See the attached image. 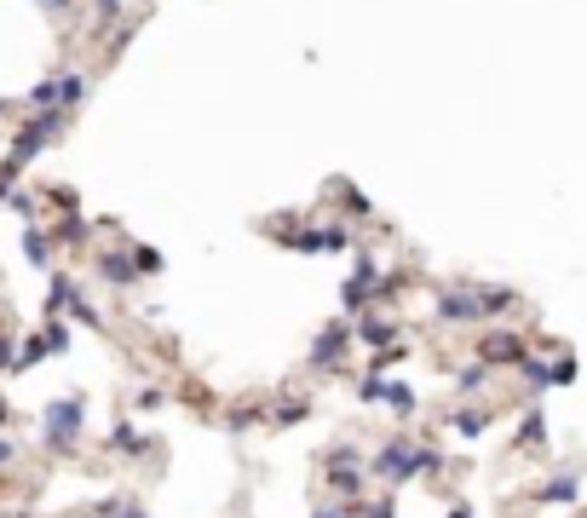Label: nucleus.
Returning <instances> with one entry per match:
<instances>
[{
    "instance_id": "obj_1",
    "label": "nucleus",
    "mask_w": 587,
    "mask_h": 518,
    "mask_svg": "<svg viewBox=\"0 0 587 518\" xmlns=\"http://www.w3.org/2000/svg\"><path fill=\"white\" fill-rule=\"evenodd\" d=\"M81 426H87V403L81 398H52L47 409H41V444L64 455V449L81 444Z\"/></svg>"
},
{
    "instance_id": "obj_2",
    "label": "nucleus",
    "mask_w": 587,
    "mask_h": 518,
    "mask_svg": "<svg viewBox=\"0 0 587 518\" xmlns=\"http://www.w3.org/2000/svg\"><path fill=\"white\" fill-rule=\"evenodd\" d=\"M81 98H87V75L64 70L52 81H41V87H29V110H75Z\"/></svg>"
},
{
    "instance_id": "obj_3",
    "label": "nucleus",
    "mask_w": 587,
    "mask_h": 518,
    "mask_svg": "<svg viewBox=\"0 0 587 518\" xmlns=\"http://www.w3.org/2000/svg\"><path fill=\"white\" fill-rule=\"evenodd\" d=\"M47 317H75V323H87V329H98V323H104V317L81 300V288H75L70 277H52V288H47Z\"/></svg>"
},
{
    "instance_id": "obj_4",
    "label": "nucleus",
    "mask_w": 587,
    "mask_h": 518,
    "mask_svg": "<svg viewBox=\"0 0 587 518\" xmlns=\"http://www.w3.org/2000/svg\"><path fill=\"white\" fill-rule=\"evenodd\" d=\"M438 467V455H426V449H409V444H386L375 455V472H386L392 484H403V478H415V472Z\"/></svg>"
},
{
    "instance_id": "obj_5",
    "label": "nucleus",
    "mask_w": 587,
    "mask_h": 518,
    "mask_svg": "<svg viewBox=\"0 0 587 518\" xmlns=\"http://www.w3.org/2000/svg\"><path fill=\"white\" fill-rule=\"evenodd\" d=\"M438 317H444V323H478V317H490V311H484V294H478V288H449L444 300H438Z\"/></svg>"
},
{
    "instance_id": "obj_6",
    "label": "nucleus",
    "mask_w": 587,
    "mask_h": 518,
    "mask_svg": "<svg viewBox=\"0 0 587 518\" xmlns=\"http://www.w3.org/2000/svg\"><path fill=\"white\" fill-rule=\"evenodd\" d=\"M478 357H484L490 369H501V363H524V340H518V334H490V340L478 346Z\"/></svg>"
},
{
    "instance_id": "obj_7",
    "label": "nucleus",
    "mask_w": 587,
    "mask_h": 518,
    "mask_svg": "<svg viewBox=\"0 0 587 518\" xmlns=\"http://www.w3.org/2000/svg\"><path fill=\"white\" fill-rule=\"evenodd\" d=\"M340 352H346V323H329V329L317 334V346H311V363L334 369V363H340Z\"/></svg>"
},
{
    "instance_id": "obj_8",
    "label": "nucleus",
    "mask_w": 587,
    "mask_h": 518,
    "mask_svg": "<svg viewBox=\"0 0 587 518\" xmlns=\"http://www.w3.org/2000/svg\"><path fill=\"white\" fill-rule=\"evenodd\" d=\"M98 277H104V283H116V288H127L133 277H139V259H133V254H98Z\"/></svg>"
},
{
    "instance_id": "obj_9",
    "label": "nucleus",
    "mask_w": 587,
    "mask_h": 518,
    "mask_svg": "<svg viewBox=\"0 0 587 518\" xmlns=\"http://www.w3.org/2000/svg\"><path fill=\"white\" fill-rule=\"evenodd\" d=\"M24 259H29V265H35V271H52V236L41 231L35 219H29V225H24Z\"/></svg>"
},
{
    "instance_id": "obj_10",
    "label": "nucleus",
    "mask_w": 587,
    "mask_h": 518,
    "mask_svg": "<svg viewBox=\"0 0 587 518\" xmlns=\"http://www.w3.org/2000/svg\"><path fill=\"white\" fill-rule=\"evenodd\" d=\"M47 357H58V352H52V340H47V329L29 334V340H18V375L35 369V363H47Z\"/></svg>"
},
{
    "instance_id": "obj_11",
    "label": "nucleus",
    "mask_w": 587,
    "mask_h": 518,
    "mask_svg": "<svg viewBox=\"0 0 587 518\" xmlns=\"http://www.w3.org/2000/svg\"><path fill=\"white\" fill-rule=\"evenodd\" d=\"M375 283H380V271L369 265V259H363V265L352 271V283H346V306H357V300H363V294H369Z\"/></svg>"
},
{
    "instance_id": "obj_12",
    "label": "nucleus",
    "mask_w": 587,
    "mask_h": 518,
    "mask_svg": "<svg viewBox=\"0 0 587 518\" xmlns=\"http://www.w3.org/2000/svg\"><path fill=\"white\" fill-rule=\"evenodd\" d=\"M541 501H553V507H564V501H576V478L564 472V478H553V484H541Z\"/></svg>"
},
{
    "instance_id": "obj_13",
    "label": "nucleus",
    "mask_w": 587,
    "mask_h": 518,
    "mask_svg": "<svg viewBox=\"0 0 587 518\" xmlns=\"http://www.w3.org/2000/svg\"><path fill=\"white\" fill-rule=\"evenodd\" d=\"M52 242H87V219H81V213H70V219H58V231H52Z\"/></svg>"
},
{
    "instance_id": "obj_14",
    "label": "nucleus",
    "mask_w": 587,
    "mask_h": 518,
    "mask_svg": "<svg viewBox=\"0 0 587 518\" xmlns=\"http://www.w3.org/2000/svg\"><path fill=\"white\" fill-rule=\"evenodd\" d=\"M110 444H116V455H139V449H144V438H139V432H133L127 421H121L116 432H110Z\"/></svg>"
},
{
    "instance_id": "obj_15",
    "label": "nucleus",
    "mask_w": 587,
    "mask_h": 518,
    "mask_svg": "<svg viewBox=\"0 0 587 518\" xmlns=\"http://www.w3.org/2000/svg\"><path fill=\"white\" fill-rule=\"evenodd\" d=\"M6 208H12V213H18V219L29 225V219H35V196H24V190L12 185V196H6Z\"/></svg>"
},
{
    "instance_id": "obj_16",
    "label": "nucleus",
    "mask_w": 587,
    "mask_h": 518,
    "mask_svg": "<svg viewBox=\"0 0 587 518\" xmlns=\"http://www.w3.org/2000/svg\"><path fill=\"white\" fill-rule=\"evenodd\" d=\"M0 375H18V340L0 334Z\"/></svg>"
},
{
    "instance_id": "obj_17",
    "label": "nucleus",
    "mask_w": 587,
    "mask_h": 518,
    "mask_svg": "<svg viewBox=\"0 0 587 518\" xmlns=\"http://www.w3.org/2000/svg\"><path fill=\"white\" fill-rule=\"evenodd\" d=\"M133 259H139V277H156V271H162V254H156V248H133Z\"/></svg>"
},
{
    "instance_id": "obj_18",
    "label": "nucleus",
    "mask_w": 587,
    "mask_h": 518,
    "mask_svg": "<svg viewBox=\"0 0 587 518\" xmlns=\"http://www.w3.org/2000/svg\"><path fill=\"white\" fill-rule=\"evenodd\" d=\"M47 340H52V352H70V329L58 317H47Z\"/></svg>"
},
{
    "instance_id": "obj_19",
    "label": "nucleus",
    "mask_w": 587,
    "mask_h": 518,
    "mask_svg": "<svg viewBox=\"0 0 587 518\" xmlns=\"http://www.w3.org/2000/svg\"><path fill=\"white\" fill-rule=\"evenodd\" d=\"M363 340H369V346H386V340H392V323H363Z\"/></svg>"
},
{
    "instance_id": "obj_20",
    "label": "nucleus",
    "mask_w": 587,
    "mask_h": 518,
    "mask_svg": "<svg viewBox=\"0 0 587 518\" xmlns=\"http://www.w3.org/2000/svg\"><path fill=\"white\" fill-rule=\"evenodd\" d=\"M455 426L472 438V432H484V415H478V409H467V415H455Z\"/></svg>"
},
{
    "instance_id": "obj_21",
    "label": "nucleus",
    "mask_w": 587,
    "mask_h": 518,
    "mask_svg": "<svg viewBox=\"0 0 587 518\" xmlns=\"http://www.w3.org/2000/svg\"><path fill=\"white\" fill-rule=\"evenodd\" d=\"M12 461H18V444H12V438H0V472L12 467Z\"/></svg>"
},
{
    "instance_id": "obj_22",
    "label": "nucleus",
    "mask_w": 587,
    "mask_h": 518,
    "mask_svg": "<svg viewBox=\"0 0 587 518\" xmlns=\"http://www.w3.org/2000/svg\"><path fill=\"white\" fill-rule=\"evenodd\" d=\"M116 12H121V0H98V24H110Z\"/></svg>"
},
{
    "instance_id": "obj_23",
    "label": "nucleus",
    "mask_w": 587,
    "mask_h": 518,
    "mask_svg": "<svg viewBox=\"0 0 587 518\" xmlns=\"http://www.w3.org/2000/svg\"><path fill=\"white\" fill-rule=\"evenodd\" d=\"M369 518H392V495H380L375 507H369Z\"/></svg>"
},
{
    "instance_id": "obj_24",
    "label": "nucleus",
    "mask_w": 587,
    "mask_h": 518,
    "mask_svg": "<svg viewBox=\"0 0 587 518\" xmlns=\"http://www.w3.org/2000/svg\"><path fill=\"white\" fill-rule=\"evenodd\" d=\"M41 12H52V18H64V12H70V0H41Z\"/></svg>"
},
{
    "instance_id": "obj_25",
    "label": "nucleus",
    "mask_w": 587,
    "mask_h": 518,
    "mask_svg": "<svg viewBox=\"0 0 587 518\" xmlns=\"http://www.w3.org/2000/svg\"><path fill=\"white\" fill-rule=\"evenodd\" d=\"M317 518H352L346 507H317Z\"/></svg>"
},
{
    "instance_id": "obj_26",
    "label": "nucleus",
    "mask_w": 587,
    "mask_h": 518,
    "mask_svg": "<svg viewBox=\"0 0 587 518\" xmlns=\"http://www.w3.org/2000/svg\"><path fill=\"white\" fill-rule=\"evenodd\" d=\"M6 421H12V403L0 398V426H6Z\"/></svg>"
},
{
    "instance_id": "obj_27",
    "label": "nucleus",
    "mask_w": 587,
    "mask_h": 518,
    "mask_svg": "<svg viewBox=\"0 0 587 518\" xmlns=\"http://www.w3.org/2000/svg\"><path fill=\"white\" fill-rule=\"evenodd\" d=\"M0 110H6V98H0Z\"/></svg>"
}]
</instances>
